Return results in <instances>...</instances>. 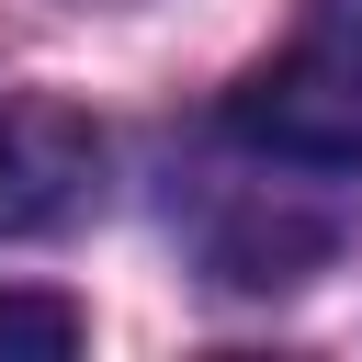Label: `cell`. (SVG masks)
Segmentation results:
<instances>
[{
  "label": "cell",
  "instance_id": "1",
  "mask_svg": "<svg viewBox=\"0 0 362 362\" xmlns=\"http://www.w3.org/2000/svg\"><path fill=\"white\" fill-rule=\"evenodd\" d=\"M226 124L305 170H362V0H305V23L238 79Z\"/></svg>",
  "mask_w": 362,
  "mask_h": 362
},
{
  "label": "cell",
  "instance_id": "2",
  "mask_svg": "<svg viewBox=\"0 0 362 362\" xmlns=\"http://www.w3.org/2000/svg\"><path fill=\"white\" fill-rule=\"evenodd\" d=\"M102 192V136L90 113L45 90H0V238H45Z\"/></svg>",
  "mask_w": 362,
  "mask_h": 362
},
{
  "label": "cell",
  "instance_id": "3",
  "mask_svg": "<svg viewBox=\"0 0 362 362\" xmlns=\"http://www.w3.org/2000/svg\"><path fill=\"white\" fill-rule=\"evenodd\" d=\"M68 351H79V305L0 283V362H68Z\"/></svg>",
  "mask_w": 362,
  "mask_h": 362
}]
</instances>
